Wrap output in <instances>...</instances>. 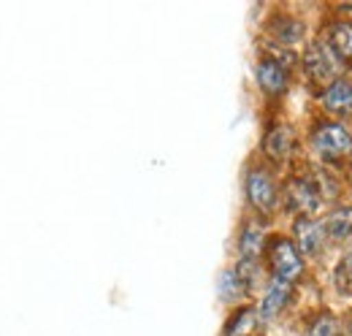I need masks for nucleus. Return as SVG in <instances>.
Wrapping results in <instances>:
<instances>
[{"instance_id": "f3484780", "label": "nucleus", "mask_w": 352, "mask_h": 336, "mask_svg": "<svg viewBox=\"0 0 352 336\" xmlns=\"http://www.w3.org/2000/svg\"><path fill=\"white\" fill-rule=\"evenodd\" d=\"M307 336H339V323L331 317V315H322L311 323Z\"/></svg>"}, {"instance_id": "9d476101", "label": "nucleus", "mask_w": 352, "mask_h": 336, "mask_svg": "<svg viewBox=\"0 0 352 336\" xmlns=\"http://www.w3.org/2000/svg\"><path fill=\"white\" fill-rule=\"evenodd\" d=\"M290 282H282V280H276L271 288H268V293L263 298V309H261V315L263 317H274V315H279L285 306H287V301H290Z\"/></svg>"}, {"instance_id": "1a4fd4ad", "label": "nucleus", "mask_w": 352, "mask_h": 336, "mask_svg": "<svg viewBox=\"0 0 352 336\" xmlns=\"http://www.w3.org/2000/svg\"><path fill=\"white\" fill-rule=\"evenodd\" d=\"M225 336H261V317L255 309L250 306H241L230 323L225 326Z\"/></svg>"}, {"instance_id": "4468645a", "label": "nucleus", "mask_w": 352, "mask_h": 336, "mask_svg": "<svg viewBox=\"0 0 352 336\" xmlns=\"http://www.w3.org/2000/svg\"><path fill=\"white\" fill-rule=\"evenodd\" d=\"M261 247H263V233H261L258 225H250V228L244 231V236H241V252H244V258L255 260Z\"/></svg>"}, {"instance_id": "f257e3e1", "label": "nucleus", "mask_w": 352, "mask_h": 336, "mask_svg": "<svg viewBox=\"0 0 352 336\" xmlns=\"http://www.w3.org/2000/svg\"><path fill=\"white\" fill-rule=\"evenodd\" d=\"M314 149L331 163H344L352 160V136L336 123H325L314 133Z\"/></svg>"}, {"instance_id": "9b49d317", "label": "nucleus", "mask_w": 352, "mask_h": 336, "mask_svg": "<svg viewBox=\"0 0 352 336\" xmlns=\"http://www.w3.org/2000/svg\"><path fill=\"white\" fill-rule=\"evenodd\" d=\"M290 147H293V133L285 125L274 127V130L265 136V152H268V158H274V160H285V158L290 155Z\"/></svg>"}, {"instance_id": "f8f14e48", "label": "nucleus", "mask_w": 352, "mask_h": 336, "mask_svg": "<svg viewBox=\"0 0 352 336\" xmlns=\"http://www.w3.org/2000/svg\"><path fill=\"white\" fill-rule=\"evenodd\" d=\"M331 49L339 57L352 60V22H336L331 28Z\"/></svg>"}, {"instance_id": "f03ea898", "label": "nucleus", "mask_w": 352, "mask_h": 336, "mask_svg": "<svg viewBox=\"0 0 352 336\" xmlns=\"http://www.w3.org/2000/svg\"><path fill=\"white\" fill-rule=\"evenodd\" d=\"M268 260H271L276 280H282V282H293L304 271V263H301V255L296 250V244L285 236L268 239Z\"/></svg>"}, {"instance_id": "ddd939ff", "label": "nucleus", "mask_w": 352, "mask_h": 336, "mask_svg": "<svg viewBox=\"0 0 352 336\" xmlns=\"http://www.w3.org/2000/svg\"><path fill=\"white\" fill-rule=\"evenodd\" d=\"M325 231L331 239H344L352 233V207L347 209H336L325 220Z\"/></svg>"}, {"instance_id": "423d86ee", "label": "nucleus", "mask_w": 352, "mask_h": 336, "mask_svg": "<svg viewBox=\"0 0 352 336\" xmlns=\"http://www.w3.org/2000/svg\"><path fill=\"white\" fill-rule=\"evenodd\" d=\"M258 82L268 95H279L287 87V68L276 57H263L258 63Z\"/></svg>"}, {"instance_id": "0eeeda50", "label": "nucleus", "mask_w": 352, "mask_h": 336, "mask_svg": "<svg viewBox=\"0 0 352 336\" xmlns=\"http://www.w3.org/2000/svg\"><path fill=\"white\" fill-rule=\"evenodd\" d=\"M293 233H296V250H301L304 255H317L322 250V228L314 220L309 217L296 220Z\"/></svg>"}, {"instance_id": "39448f33", "label": "nucleus", "mask_w": 352, "mask_h": 336, "mask_svg": "<svg viewBox=\"0 0 352 336\" xmlns=\"http://www.w3.org/2000/svg\"><path fill=\"white\" fill-rule=\"evenodd\" d=\"M285 201H287V209L301 211V214H309L320 207V193L314 190V185L304 179V176H296L285 185Z\"/></svg>"}, {"instance_id": "20e7f679", "label": "nucleus", "mask_w": 352, "mask_h": 336, "mask_svg": "<svg viewBox=\"0 0 352 336\" xmlns=\"http://www.w3.org/2000/svg\"><path fill=\"white\" fill-rule=\"evenodd\" d=\"M247 198L258 211H265V214L274 211V207H276V185L268 176V171H263V168L250 171V176H247Z\"/></svg>"}, {"instance_id": "2eb2a0df", "label": "nucleus", "mask_w": 352, "mask_h": 336, "mask_svg": "<svg viewBox=\"0 0 352 336\" xmlns=\"http://www.w3.org/2000/svg\"><path fill=\"white\" fill-rule=\"evenodd\" d=\"M279 22H282V25H274V33L279 36V41L296 43L301 39V33H304V25H301V22H296V19H290V17H282Z\"/></svg>"}, {"instance_id": "6e6552de", "label": "nucleus", "mask_w": 352, "mask_h": 336, "mask_svg": "<svg viewBox=\"0 0 352 336\" xmlns=\"http://www.w3.org/2000/svg\"><path fill=\"white\" fill-rule=\"evenodd\" d=\"M322 103L331 114H352V84L344 79H336L325 90Z\"/></svg>"}, {"instance_id": "dca6fc26", "label": "nucleus", "mask_w": 352, "mask_h": 336, "mask_svg": "<svg viewBox=\"0 0 352 336\" xmlns=\"http://www.w3.org/2000/svg\"><path fill=\"white\" fill-rule=\"evenodd\" d=\"M336 285H339L342 293L352 295V252L344 255V260H342L339 269H336Z\"/></svg>"}, {"instance_id": "7ed1b4c3", "label": "nucleus", "mask_w": 352, "mask_h": 336, "mask_svg": "<svg viewBox=\"0 0 352 336\" xmlns=\"http://www.w3.org/2000/svg\"><path fill=\"white\" fill-rule=\"evenodd\" d=\"M304 65H307V74L311 76V82L317 84H328L333 82L342 71V60L339 54L322 41H314L304 54Z\"/></svg>"}]
</instances>
